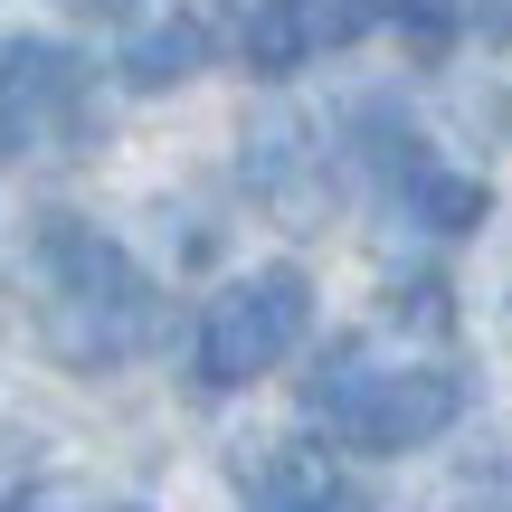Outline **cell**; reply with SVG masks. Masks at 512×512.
Instances as JSON below:
<instances>
[{
    "instance_id": "obj_9",
    "label": "cell",
    "mask_w": 512,
    "mask_h": 512,
    "mask_svg": "<svg viewBox=\"0 0 512 512\" xmlns=\"http://www.w3.org/2000/svg\"><path fill=\"white\" fill-rule=\"evenodd\" d=\"M427 512H512V456H475L427 494Z\"/></svg>"
},
{
    "instance_id": "obj_12",
    "label": "cell",
    "mask_w": 512,
    "mask_h": 512,
    "mask_svg": "<svg viewBox=\"0 0 512 512\" xmlns=\"http://www.w3.org/2000/svg\"><path fill=\"white\" fill-rule=\"evenodd\" d=\"M29 484H38L29 437H0V512H10V503H29Z\"/></svg>"
},
{
    "instance_id": "obj_8",
    "label": "cell",
    "mask_w": 512,
    "mask_h": 512,
    "mask_svg": "<svg viewBox=\"0 0 512 512\" xmlns=\"http://www.w3.org/2000/svg\"><path fill=\"white\" fill-rule=\"evenodd\" d=\"M484 209H494V190L475 181V171H427L418 181V200H408V219L418 228H437V238H465V228H484Z\"/></svg>"
},
{
    "instance_id": "obj_11",
    "label": "cell",
    "mask_w": 512,
    "mask_h": 512,
    "mask_svg": "<svg viewBox=\"0 0 512 512\" xmlns=\"http://www.w3.org/2000/svg\"><path fill=\"white\" fill-rule=\"evenodd\" d=\"M389 323L437 342V332H456V294H446L437 275H399V285H389Z\"/></svg>"
},
{
    "instance_id": "obj_5",
    "label": "cell",
    "mask_w": 512,
    "mask_h": 512,
    "mask_svg": "<svg viewBox=\"0 0 512 512\" xmlns=\"http://www.w3.org/2000/svg\"><path fill=\"white\" fill-rule=\"evenodd\" d=\"M95 143V95H86V57L57 38H0V162L38 143Z\"/></svg>"
},
{
    "instance_id": "obj_4",
    "label": "cell",
    "mask_w": 512,
    "mask_h": 512,
    "mask_svg": "<svg viewBox=\"0 0 512 512\" xmlns=\"http://www.w3.org/2000/svg\"><path fill=\"white\" fill-rule=\"evenodd\" d=\"M238 190L266 209L275 228H323L332 209H342V162H332L323 124H313L304 105H266V114H247Z\"/></svg>"
},
{
    "instance_id": "obj_14",
    "label": "cell",
    "mask_w": 512,
    "mask_h": 512,
    "mask_svg": "<svg viewBox=\"0 0 512 512\" xmlns=\"http://www.w3.org/2000/svg\"><path fill=\"white\" fill-rule=\"evenodd\" d=\"M484 19H494V29L512 38V0H484Z\"/></svg>"
},
{
    "instance_id": "obj_6",
    "label": "cell",
    "mask_w": 512,
    "mask_h": 512,
    "mask_svg": "<svg viewBox=\"0 0 512 512\" xmlns=\"http://www.w3.org/2000/svg\"><path fill=\"white\" fill-rule=\"evenodd\" d=\"M238 494H247V512H370L351 465L313 437H247L238 446Z\"/></svg>"
},
{
    "instance_id": "obj_3",
    "label": "cell",
    "mask_w": 512,
    "mask_h": 512,
    "mask_svg": "<svg viewBox=\"0 0 512 512\" xmlns=\"http://www.w3.org/2000/svg\"><path fill=\"white\" fill-rule=\"evenodd\" d=\"M304 332H313V275L304 266H256L238 285H219L200 313V389H247L266 370H285Z\"/></svg>"
},
{
    "instance_id": "obj_10",
    "label": "cell",
    "mask_w": 512,
    "mask_h": 512,
    "mask_svg": "<svg viewBox=\"0 0 512 512\" xmlns=\"http://www.w3.org/2000/svg\"><path fill=\"white\" fill-rule=\"evenodd\" d=\"M380 19L408 38V57H446V48H456V29H465L456 0H380Z\"/></svg>"
},
{
    "instance_id": "obj_7",
    "label": "cell",
    "mask_w": 512,
    "mask_h": 512,
    "mask_svg": "<svg viewBox=\"0 0 512 512\" xmlns=\"http://www.w3.org/2000/svg\"><path fill=\"white\" fill-rule=\"evenodd\" d=\"M209 57H219L209 19H200V10H171V19H152V29L124 48V86H133V95H171V86H190Z\"/></svg>"
},
{
    "instance_id": "obj_1",
    "label": "cell",
    "mask_w": 512,
    "mask_h": 512,
    "mask_svg": "<svg viewBox=\"0 0 512 512\" xmlns=\"http://www.w3.org/2000/svg\"><path fill=\"white\" fill-rule=\"evenodd\" d=\"M38 313H48V351H67L76 370H124L133 351H152L162 332V294L133 266V247H114L86 219H38Z\"/></svg>"
},
{
    "instance_id": "obj_13",
    "label": "cell",
    "mask_w": 512,
    "mask_h": 512,
    "mask_svg": "<svg viewBox=\"0 0 512 512\" xmlns=\"http://www.w3.org/2000/svg\"><path fill=\"white\" fill-rule=\"evenodd\" d=\"M57 10H67V19H95V29H114V19H133L143 0H57Z\"/></svg>"
},
{
    "instance_id": "obj_2",
    "label": "cell",
    "mask_w": 512,
    "mask_h": 512,
    "mask_svg": "<svg viewBox=\"0 0 512 512\" xmlns=\"http://www.w3.org/2000/svg\"><path fill=\"white\" fill-rule=\"evenodd\" d=\"M304 408L361 456H408V446H437L475 408V380L456 361H399L370 332H351L323 351V370H304Z\"/></svg>"
}]
</instances>
